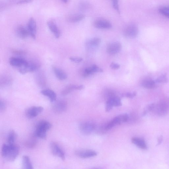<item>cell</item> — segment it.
I'll return each instance as SVG.
<instances>
[{
	"mask_svg": "<svg viewBox=\"0 0 169 169\" xmlns=\"http://www.w3.org/2000/svg\"><path fill=\"white\" fill-rule=\"evenodd\" d=\"M22 166L24 169H33V166L30 159L27 156H24L22 159Z\"/></svg>",
	"mask_w": 169,
	"mask_h": 169,
	"instance_id": "d4e9b609",
	"label": "cell"
},
{
	"mask_svg": "<svg viewBox=\"0 0 169 169\" xmlns=\"http://www.w3.org/2000/svg\"><path fill=\"white\" fill-rule=\"evenodd\" d=\"M122 49V45L118 42H113L109 44L107 48V52L110 54H115L119 52Z\"/></svg>",
	"mask_w": 169,
	"mask_h": 169,
	"instance_id": "5bb4252c",
	"label": "cell"
},
{
	"mask_svg": "<svg viewBox=\"0 0 169 169\" xmlns=\"http://www.w3.org/2000/svg\"><path fill=\"white\" fill-rule=\"evenodd\" d=\"M84 88V86L82 85H77L76 90H82Z\"/></svg>",
	"mask_w": 169,
	"mask_h": 169,
	"instance_id": "7bdbcfd3",
	"label": "cell"
},
{
	"mask_svg": "<svg viewBox=\"0 0 169 169\" xmlns=\"http://www.w3.org/2000/svg\"><path fill=\"white\" fill-rule=\"evenodd\" d=\"M129 119V116L127 114L120 115L115 117L109 122L105 127L106 131L112 129L116 125L121 124L127 121Z\"/></svg>",
	"mask_w": 169,
	"mask_h": 169,
	"instance_id": "3957f363",
	"label": "cell"
},
{
	"mask_svg": "<svg viewBox=\"0 0 169 169\" xmlns=\"http://www.w3.org/2000/svg\"><path fill=\"white\" fill-rule=\"evenodd\" d=\"M168 110V105L165 103H161L157 105L153 103L152 112H154L159 115L163 116L167 113Z\"/></svg>",
	"mask_w": 169,
	"mask_h": 169,
	"instance_id": "30bf717a",
	"label": "cell"
},
{
	"mask_svg": "<svg viewBox=\"0 0 169 169\" xmlns=\"http://www.w3.org/2000/svg\"><path fill=\"white\" fill-rule=\"evenodd\" d=\"M122 105L120 98L115 95L107 99L106 102L105 110L107 112H109L113 107H119Z\"/></svg>",
	"mask_w": 169,
	"mask_h": 169,
	"instance_id": "277c9868",
	"label": "cell"
},
{
	"mask_svg": "<svg viewBox=\"0 0 169 169\" xmlns=\"http://www.w3.org/2000/svg\"><path fill=\"white\" fill-rule=\"evenodd\" d=\"M16 138V134L14 130H11L9 132L7 137V142L9 144H14Z\"/></svg>",
	"mask_w": 169,
	"mask_h": 169,
	"instance_id": "4316f807",
	"label": "cell"
},
{
	"mask_svg": "<svg viewBox=\"0 0 169 169\" xmlns=\"http://www.w3.org/2000/svg\"><path fill=\"white\" fill-rule=\"evenodd\" d=\"M132 143L140 148L143 150H146L147 149L146 142L143 139L139 137H133L132 139Z\"/></svg>",
	"mask_w": 169,
	"mask_h": 169,
	"instance_id": "d6986e66",
	"label": "cell"
},
{
	"mask_svg": "<svg viewBox=\"0 0 169 169\" xmlns=\"http://www.w3.org/2000/svg\"><path fill=\"white\" fill-rule=\"evenodd\" d=\"M10 79L8 77H4L2 79H1V86H6L8 85L10 83Z\"/></svg>",
	"mask_w": 169,
	"mask_h": 169,
	"instance_id": "1f68e13d",
	"label": "cell"
},
{
	"mask_svg": "<svg viewBox=\"0 0 169 169\" xmlns=\"http://www.w3.org/2000/svg\"><path fill=\"white\" fill-rule=\"evenodd\" d=\"M43 95L47 96L51 102H54L56 100L57 95L54 91L51 89H44L41 91Z\"/></svg>",
	"mask_w": 169,
	"mask_h": 169,
	"instance_id": "ffe728a7",
	"label": "cell"
},
{
	"mask_svg": "<svg viewBox=\"0 0 169 169\" xmlns=\"http://www.w3.org/2000/svg\"><path fill=\"white\" fill-rule=\"evenodd\" d=\"M16 33L18 37L21 38L25 39L30 35L27 28L21 26H19L17 28Z\"/></svg>",
	"mask_w": 169,
	"mask_h": 169,
	"instance_id": "ac0fdd59",
	"label": "cell"
},
{
	"mask_svg": "<svg viewBox=\"0 0 169 169\" xmlns=\"http://www.w3.org/2000/svg\"><path fill=\"white\" fill-rule=\"evenodd\" d=\"M67 104L66 101L63 100H60L57 101L53 106V109L57 113L64 112L66 110Z\"/></svg>",
	"mask_w": 169,
	"mask_h": 169,
	"instance_id": "7c38bea8",
	"label": "cell"
},
{
	"mask_svg": "<svg viewBox=\"0 0 169 169\" xmlns=\"http://www.w3.org/2000/svg\"><path fill=\"white\" fill-rule=\"evenodd\" d=\"M160 13L163 16H165L166 17L169 18V12H161Z\"/></svg>",
	"mask_w": 169,
	"mask_h": 169,
	"instance_id": "b9f144b4",
	"label": "cell"
},
{
	"mask_svg": "<svg viewBox=\"0 0 169 169\" xmlns=\"http://www.w3.org/2000/svg\"><path fill=\"white\" fill-rule=\"evenodd\" d=\"M44 108L41 107H31L28 109L26 111V117L28 119H32L35 118L42 113Z\"/></svg>",
	"mask_w": 169,
	"mask_h": 169,
	"instance_id": "9c48e42d",
	"label": "cell"
},
{
	"mask_svg": "<svg viewBox=\"0 0 169 169\" xmlns=\"http://www.w3.org/2000/svg\"><path fill=\"white\" fill-rule=\"evenodd\" d=\"M53 71L55 76L60 80H64L67 78V74L61 69L56 67H54Z\"/></svg>",
	"mask_w": 169,
	"mask_h": 169,
	"instance_id": "603a6c76",
	"label": "cell"
},
{
	"mask_svg": "<svg viewBox=\"0 0 169 169\" xmlns=\"http://www.w3.org/2000/svg\"><path fill=\"white\" fill-rule=\"evenodd\" d=\"M19 147L15 144H4L1 150L2 158L7 161L12 162L16 160L19 153Z\"/></svg>",
	"mask_w": 169,
	"mask_h": 169,
	"instance_id": "6da1fadb",
	"label": "cell"
},
{
	"mask_svg": "<svg viewBox=\"0 0 169 169\" xmlns=\"http://www.w3.org/2000/svg\"><path fill=\"white\" fill-rule=\"evenodd\" d=\"M47 25L50 30L54 34L55 37L59 38L61 36V33L57 24L54 21L50 20L48 21Z\"/></svg>",
	"mask_w": 169,
	"mask_h": 169,
	"instance_id": "e0dca14e",
	"label": "cell"
},
{
	"mask_svg": "<svg viewBox=\"0 0 169 169\" xmlns=\"http://www.w3.org/2000/svg\"><path fill=\"white\" fill-rule=\"evenodd\" d=\"M85 18V16L81 14H73L69 16L67 18V21L71 23H75L79 22Z\"/></svg>",
	"mask_w": 169,
	"mask_h": 169,
	"instance_id": "44dd1931",
	"label": "cell"
},
{
	"mask_svg": "<svg viewBox=\"0 0 169 169\" xmlns=\"http://www.w3.org/2000/svg\"><path fill=\"white\" fill-rule=\"evenodd\" d=\"M50 148L52 153L54 156L59 157L63 161L65 160L66 158L64 152L56 142H51Z\"/></svg>",
	"mask_w": 169,
	"mask_h": 169,
	"instance_id": "ba28073f",
	"label": "cell"
},
{
	"mask_svg": "<svg viewBox=\"0 0 169 169\" xmlns=\"http://www.w3.org/2000/svg\"><path fill=\"white\" fill-rule=\"evenodd\" d=\"M101 40L100 38L95 37L89 41V44L91 46H98L100 44Z\"/></svg>",
	"mask_w": 169,
	"mask_h": 169,
	"instance_id": "f546056e",
	"label": "cell"
},
{
	"mask_svg": "<svg viewBox=\"0 0 169 169\" xmlns=\"http://www.w3.org/2000/svg\"><path fill=\"white\" fill-rule=\"evenodd\" d=\"M136 96V92H134L132 93H127L125 94V96L127 98H132Z\"/></svg>",
	"mask_w": 169,
	"mask_h": 169,
	"instance_id": "74e56055",
	"label": "cell"
},
{
	"mask_svg": "<svg viewBox=\"0 0 169 169\" xmlns=\"http://www.w3.org/2000/svg\"><path fill=\"white\" fill-rule=\"evenodd\" d=\"M103 70L98 66L94 64L90 67L85 69L84 72V74L86 76H88L90 75L95 72H103Z\"/></svg>",
	"mask_w": 169,
	"mask_h": 169,
	"instance_id": "7402d4cb",
	"label": "cell"
},
{
	"mask_svg": "<svg viewBox=\"0 0 169 169\" xmlns=\"http://www.w3.org/2000/svg\"><path fill=\"white\" fill-rule=\"evenodd\" d=\"M110 68L113 69L117 70L120 68V65L119 64L112 62L110 65Z\"/></svg>",
	"mask_w": 169,
	"mask_h": 169,
	"instance_id": "8d00e7d4",
	"label": "cell"
},
{
	"mask_svg": "<svg viewBox=\"0 0 169 169\" xmlns=\"http://www.w3.org/2000/svg\"><path fill=\"white\" fill-rule=\"evenodd\" d=\"M27 28L30 35L34 39H35L37 33V24L33 18H31L30 19L28 23Z\"/></svg>",
	"mask_w": 169,
	"mask_h": 169,
	"instance_id": "2e32d148",
	"label": "cell"
},
{
	"mask_svg": "<svg viewBox=\"0 0 169 169\" xmlns=\"http://www.w3.org/2000/svg\"><path fill=\"white\" fill-rule=\"evenodd\" d=\"M52 127V125L49 122L45 120L41 121L36 125L35 136L43 139H46L47 132Z\"/></svg>",
	"mask_w": 169,
	"mask_h": 169,
	"instance_id": "7a4b0ae2",
	"label": "cell"
},
{
	"mask_svg": "<svg viewBox=\"0 0 169 169\" xmlns=\"http://www.w3.org/2000/svg\"><path fill=\"white\" fill-rule=\"evenodd\" d=\"M40 67V65L37 62H29L26 66L20 67L19 69V72L21 74H25L28 72L37 71Z\"/></svg>",
	"mask_w": 169,
	"mask_h": 169,
	"instance_id": "52a82bcc",
	"label": "cell"
},
{
	"mask_svg": "<svg viewBox=\"0 0 169 169\" xmlns=\"http://www.w3.org/2000/svg\"><path fill=\"white\" fill-rule=\"evenodd\" d=\"M37 82L39 85L41 87H44L46 84L45 77L43 74H39L37 77Z\"/></svg>",
	"mask_w": 169,
	"mask_h": 169,
	"instance_id": "83f0119b",
	"label": "cell"
},
{
	"mask_svg": "<svg viewBox=\"0 0 169 169\" xmlns=\"http://www.w3.org/2000/svg\"><path fill=\"white\" fill-rule=\"evenodd\" d=\"M139 33V29L136 25L131 24L125 28L124 31V35L127 38H136Z\"/></svg>",
	"mask_w": 169,
	"mask_h": 169,
	"instance_id": "8992f818",
	"label": "cell"
},
{
	"mask_svg": "<svg viewBox=\"0 0 169 169\" xmlns=\"http://www.w3.org/2000/svg\"><path fill=\"white\" fill-rule=\"evenodd\" d=\"M159 12H169V6L167 7H163L160 9L159 10Z\"/></svg>",
	"mask_w": 169,
	"mask_h": 169,
	"instance_id": "60d3db41",
	"label": "cell"
},
{
	"mask_svg": "<svg viewBox=\"0 0 169 169\" xmlns=\"http://www.w3.org/2000/svg\"><path fill=\"white\" fill-rule=\"evenodd\" d=\"M76 155L81 158H88L97 156V153L95 151L88 149L78 150L75 152Z\"/></svg>",
	"mask_w": 169,
	"mask_h": 169,
	"instance_id": "8fae6325",
	"label": "cell"
},
{
	"mask_svg": "<svg viewBox=\"0 0 169 169\" xmlns=\"http://www.w3.org/2000/svg\"><path fill=\"white\" fill-rule=\"evenodd\" d=\"M113 8L118 13H120L118 0H112Z\"/></svg>",
	"mask_w": 169,
	"mask_h": 169,
	"instance_id": "d6a6232c",
	"label": "cell"
},
{
	"mask_svg": "<svg viewBox=\"0 0 169 169\" xmlns=\"http://www.w3.org/2000/svg\"><path fill=\"white\" fill-rule=\"evenodd\" d=\"M9 62L11 66L20 68L26 66L28 64V62L25 59L17 57H10L9 59Z\"/></svg>",
	"mask_w": 169,
	"mask_h": 169,
	"instance_id": "9a60e30c",
	"label": "cell"
},
{
	"mask_svg": "<svg viewBox=\"0 0 169 169\" xmlns=\"http://www.w3.org/2000/svg\"><path fill=\"white\" fill-rule=\"evenodd\" d=\"M77 85L74 84H70L66 87L62 91V96H66L74 90H76Z\"/></svg>",
	"mask_w": 169,
	"mask_h": 169,
	"instance_id": "484cf974",
	"label": "cell"
},
{
	"mask_svg": "<svg viewBox=\"0 0 169 169\" xmlns=\"http://www.w3.org/2000/svg\"><path fill=\"white\" fill-rule=\"evenodd\" d=\"M168 81V78L166 75L164 74L159 76L156 80L157 83H167Z\"/></svg>",
	"mask_w": 169,
	"mask_h": 169,
	"instance_id": "4dcf8cb0",
	"label": "cell"
},
{
	"mask_svg": "<svg viewBox=\"0 0 169 169\" xmlns=\"http://www.w3.org/2000/svg\"><path fill=\"white\" fill-rule=\"evenodd\" d=\"M79 127L82 134L88 135L90 134L95 130L96 125L93 123L85 122L81 123Z\"/></svg>",
	"mask_w": 169,
	"mask_h": 169,
	"instance_id": "5b68a950",
	"label": "cell"
},
{
	"mask_svg": "<svg viewBox=\"0 0 169 169\" xmlns=\"http://www.w3.org/2000/svg\"><path fill=\"white\" fill-rule=\"evenodd\" d=\"M12 52L14 54L18 55H25L26 54V52L23 51L22 50L16 49L13 50L12 51Z\"/></svg>",
	"mask_w": 169,
	"mask_h": 169,
	"instance_id": "836d02e7",
	"label": "cell"
},
{
	"mask_svg": "<svg viewBox=\"0 0 169 169\" xmlns=\"http://www.w3.org/2000/svg\"><path fill=\"white\" fill-rule=\"evenodd\" d=\"M80 8L81 9H86L88 8L89 7V5L87 3H86V2H83L82 3H81L80 5Z\"/></svg>",
	"mask_w": 169,
	"mask_h": 169,
	"instance_id": "f35d334b",
	"label": "cell"
},
{
	"mask_svg": "<svg viewBox=\"0 0 169 169\" xmlns=\"http://www.w3.org/2000/svg\"><path fill=\"white\" fill-rule=\"evenodd\" d=\"M33 0H20L17 2V4H20L30 3Z\"/></svg>",
	"mask_w": 169,
	"mask_h": 169,
	"instance_id": "ab89813d",
	"label": "cell"
},
{
	"mask_svg": "<svg viewBox=\"0 0 169 169\" xmlns=\"http://www.w3.org/2000/svg\"><path fill=\"white\" fill-rule=\"evenodd\" d=\"M62 1L64 2V3H66L68 2V0H62Z\"/></svg>",
	"mask_w": 169,
	"mask_h": 169,
	"instance_id": "f6af8a7d",
	"label": "cell"
},
{
	"mask_svg": "<svg viewBox=\"0 0 169 169\" xmlns=\"http://www.w3.org/2000/svg\"><path fill=\"white\" fill-rule=\"evenodd\" d=\"M6 104L3 100H1L0 101V110L1 112H3L6 109Z\"/></svg>",
	"mask_w": 169,
	"mask_h": 169,
	"instance_id": "d590c367",
	"label": "cell"
},
{
	"mask_svg": "<svg viewBox=\"0 0 169 169\" xmlns=\"http://www.w3.org/2000/svg\"><path fill=\"white\" fill-rule=\"evenodd\" d=\"M69 59L71 61L76 63H79L83 60L82 58L78 57H71L69 58Z\"/></svg>",
	"mask_w": 169,
	"mask_h": 169,
	"instance_id": "e575fe53",
	"label": "cell"
},
{
	"mask_svg": "<svg viewBox=\"0 0 169 169\" xmlns=\"http://www.w3.org/2000/svg\"><path fill=\"white\" fill-rule=\"evenodd\" d=\"M94 26L96 28L101 29H109L112 27V24L110 21L103 19L96 20L94 22Z\"/></svg>",
	"mask_w": 169,
	"mask_h": 169,
	"instance_id": "4fadbf2b",
	"label": "cell"
},
{
	"mask_svg": "<svg viewBox=\"0 0 169 169\" xmlns=\"http://www.w3.org/2000/svg\"><path fill=\"white\" fill-rule=\"evenodd\" d=\"M31 138L29 139L25 143V146L28 148H32L35 147L37 144V141L35 138Z\"/></svg>",
	"mask_w": 169,
	"mask_h": 169,
	"instance_id": "f1b7e54d",
	"label": "cell"
},
{
	"mask_svg": "<svg viewBox=\"0 0 169 169\" xmlns=\"http://www.w3.org/2000/svg\"><path fill=\"white\" fill-rule=\"evenodd\" d=\"M142 85L147 89H153L155 88L156 82L150 79L144 80L141 83Z\"/></svg>",
	"mask_w": 169,
	"mask_h": 169,
	"instance_id": "cb8c5ba5",
	"label": "cell"
},
{
	"mask_svg": "<svg viewBox=\"0 0 169 169\" xmlns=\"http://www.w3.org/2000/svg\"><path fill=\"white\" fill-rule=\"evenodd\" d=\"M163 141V137L161 136L159 137L158 140V145H160L161 144Z\"/></svg>",
	"mask_w": 169,
	"mask_h": 169,
	"instance_id": "ee69618b",
	"label": "cell"
}]
</instances>
